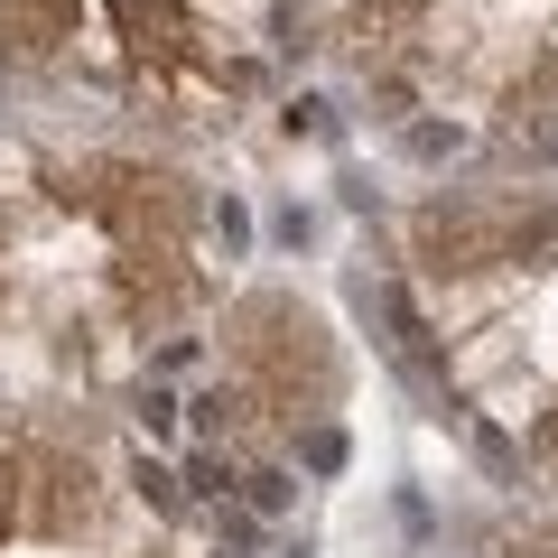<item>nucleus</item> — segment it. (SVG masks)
<instances>
[{"label": "nucleus", "instance_id": "f03ea898", "mask_svg": "<svg viewBox=\"0 0 558 558\" xmlns=\"http://www.w3.org/2000/svg\"><path fill=\"white\" fill-rule=\"evenodd\" d=\"M57 205H75V215L112 223L121 242H186V215H196V196H186L168 168H140V159L57 168Z\"/></svg>", "mask_w": 558, "mask_h": 558}, {"label": "nucleus", "instance_id": "f257e3e1", "mask_svg": "<svg viewBox=\"0 0 558 558\" xmlns=\"http://www.w3.org/2000/svg\"><path fill=\"white\" fill-rule=\"evenodd\" d=\"M233 363L260 410H326L336 400V344L299 299H242L233 307Z\"/></svg>", "mask_w": 558, "mask_h": 558}, {"label": "nucleus", "instance_id": "1a4fd4ad", "mask_svg": "<svg viewBox=\"0 0 558 558\" xmlns=\"http://www.w3.org/2000/svg\"><path fill=\"white\" fill-rule=\"evenodd\" d=\"M512 558H558V531H531V539H521Z\"/></svg>", "mask_w": 558, "mask_h": 558}, {"label": "nucleus", "instance_id": "7ed1b4c3", "mask_svg": "<svg viewBox=\"0 0 558 558\" xmlns=\"http://www.w3.org/2000/svg\"><path fill=\"white\" fill-rule=\"evenodd\" d=\"M558 242V215H531V205H438L418 215V260L428 270H502V260H531Z\"/></svg>", "mask_w": 558, "mask_h": 558}, {"label": "nucleus", "instance_id": "6e6552de", "mask_svg": "<svg viewBox=\"0 0 558 558\" xmlns=\"http://www.w3.org/2000/svg\"><path fill=\"white\" fill-rule=\"evenodd\" d=\"M10 521H20V457L0 447V531H10Z\"/></svg>", "mask_w": 558, "mask_h": 558}, {"label": "nucleus", "instance_id": "0eeeda50", "mask_svg": "<svg viewBox=\"0 0 558 558\" xmlns=\"http://www.w3.org/2000/svg\"><path fill=\"white\" fill-rule=\"evenodd\" d=\"M75 38V0H0V57H57Z\"/></svg>", "mask_w": 558, "mask_h": 558}, {"label": "nucleus", "instance_id": "39448f33", "mask_svg": "<svg viewBox=\"0 0 558 558\" xmlns=\"http://www.w3.org/2000/svg\"><path fill=\"white\" fill-rule=\"evenodd\" d=\"M112 289H121V307H131V317H178L186 289H196V270H186V242H121Z\"/></svg>", "mask_w": 558, "mask_h": 558}, {"label": "nucleus", "instance_id": "20e7f679", "mask_svg": "<svg viewBox=\"0 0 558 558\" xmlns=\"http://www.w3.org/2000/svg\"><path fill=\"white\" fill-rule=\"evenodd\" d=\"M20 521L28 531H47V539H75V531H94V465L84 457H57V447H47V457H28L20 465Z\"/></svg>", "mask_w": 558, "mask_h": 558}, {"label": "nucleus", "instance_id": "423d86ee", "mask_svg": "<svg viewBox=\"0 0 558 558\" xmlns=\"http://www.w3.org/2000/svg\"><path fill=\"white\" fill-rule=\"evenodd\" d=\"M112 28L131 47V65H186L196 57V28H186V0H112Z\"/></svg>", "mask_w": 558, "mask_h": 558}, {"label": "nucleus", "instance_id": "9d476101", "mask_svg": "<svg viewBox=\"0 0 558 558\" xmlns=\"http://www.w3.org/2000/svg\"><path fill=\"white\" fill-rule=\"evenodd\" d=\"M531 447H539V457H549V465H558V410H549V418H539V438H531Z\"/></svg>", "mask_w": 558, "mask_h": 558}]
</instances>
